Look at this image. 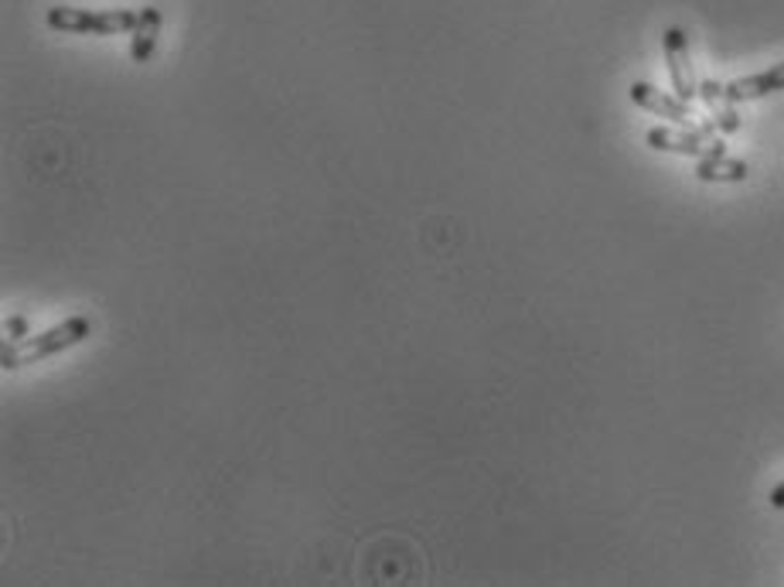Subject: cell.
Here are the masks:
<instances>
[{
	"instance_id": "cell-1",
	"label": "cell",
	"mask_w": 784,
	"mask_h": 587,
	"mask_svg": "<svg viewBox=\"0 0 784 587\" xmlns=\"http://www.w3.org/2000/svg\"><path fill=\"white\" fill-rule=\"evenodd\" d=\"M89 332H92V321L82 318V315H73V318H65L62 324L49 328V332H41V335H31V339H25V342H8L4 348H0V366H4V369H17V366H25V362L52 359V356H59V352L86 342Z\"/></svg>"
},
{
	"instance_id": "cell-11",
	"label": "cell",
	"mask_w": 784,
	"mask_h": 587,
	"mask_svg": "<svg viewBox=\"0 0 784 587\" xmlns=\"http://www.w3.org/2000/svg\"><path fill=\"white\" fill-rule=\"evenodd\" d=\"M771 506H774V509H784V482L774 485V492H771Z\"/></svg>"
},
{
	"instance_id": "cell-2",
	"label": "cell",
	"mask_w": 784,
	"mask_h": 587,
	"mask_svg": "<svg viewBox=\"0 0 784 587\" xmlns=\"http://www.w3.org/2000/svg\"><path fill=\"white\" fill-rule=\"evenodd\" d=\"M52 31H62V35H97V38H106V35H124V31H133L137 21H140V11H86V8H49L44 14Z\"/></svg>"
},
{
	"instance_id": "cell-5",
	"label": "cell",
	"mask_w": 784,
	"mask_h": 587,
	"mask_svg": "<svg viewBox=\"0 0 784 587\" xmlns=\"http://www.w3.org/2000/svg\"><path fill=\"white\" fill-rule=\"evenodd\" d=\"M631 103L641 106V110H648V113H655V116H665V120H672V124H679V127L696 130L693 110H689V103L679 100L676 92L669 97V92L655 89L652 82H634V86H631Z\"/></svg>"
},
{
	"instance_id": "cell-4",
	"label": "cell",
	"mask_w": 784,
	"mask_h": 587,
	"mask_svg": "<svg viewBox=\"0 0 784 587\" xmlns=\"http://www.w3.org/2000/svg\"><path fill=\"white\" fill-rule=\"evenodd\" d=\"M665 62H669V79L676 97L693 103L699 97V82L693 73V59H689V38L682 28H669L665 31Z\"/></svg>"
},
{
	"instance_id": "cell-7",
	"label": "cell",
	"mask_w": 784,
	"mask_h": 587,
	"mask_svg": "<svg viewBox=\"0 0 784 587\" xmlns=\"http://www.w3.org/2000/svg\"><path fill=\"white\" fill-rule=\"evenodd\" d=\"M699 97L709 106V113H712L709 120L720 127V133H736V130H741V116H736L733 100H730V92H727L723 82H717V79L699 82Z\"/></svg>"
},
{
	"instance_id": "cell-6",
	"label": "cell",
	"mask_w": 784,
	"mask_h": 587,
	"mask_svg": "<svg viewBox=\"0 0 784 587\" xmlns=\"http://www.w3.org/2000/svg\"><path fill=\"white\" fill-rule=\"evenodd\" d=\"M784 89V62H777L768 73H757V76H744V79H733L727 86L730 100L733 103H747V100H764L771 92H781Z\"/></svg>"
},
{
	"instance_id": "cell-10",
	"label": "cell",
	"mask_w": 784,
	"mask_h": 587,
	"mask_svg": "<svg viewBox=\"0 0 784 587\" xmlns=\"http://www.w3.org/2000/svg\"><path fill=\"white\" fill-rule=\"evenodd\" d=\"M25 335H28L25 318H11L8 321V342H25Z\"/></svg>"
},
{
	"instance_id": "cell-3",
	"label": "cell",
	"mask_w": 784,
	"mask_h": 587,
	"mask_svg": "<svg viewBox=\"0 0 784 587\" xmlns=\"http://www.w3.org/2000/svg\"><path fill=\"white\" fill-rule=\"evenodd\" d=\"M720 127L717 124H703L696 130H665V127H655L645 133L648 148L652 151H665V154H682V157H709V154H727L723 140L717 137Z\"/></svg>"
},
{
	"instance_id": "cell-8",
	"label": "cell",
	"mask_w": 784,
	"mask_h": 587,
	"mask_svg": "<svg viewBox=\"0 0 784 587\" xmlns=\"http://www.w3.org/2000/svg\"><path fill=\"white\" fill-rule=\"evenodd\" d=\"M160 25H164V14L157 8H144L140 11V21L137 28L130 31V59L133 62H151L154 49H157V35H160Z\"/></svg>"
},
{
	"instance_id": "cell-9",
	"label": "cell",
	"mask_w": 784,
	"mask_h": 587,
	"mask_svg": "<svg viewBox=\"0 0 784 587\" xmlns=\"http://www.w3.org/2000/svg\"><path fill=\"white\" fill-rule=\"evenodd\" d=\"M750 175L747 161H736V157H727V154H709V157H699L696 164V178L699 181H712V184H733V181H744Z\"/></svg>"
}]
</instances>
